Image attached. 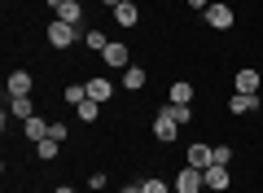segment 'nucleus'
I'll return each mask as SVG.
<instances>
[{
    "instance_id": "obj_10",
    "label": "nucleus",
    "mask_w": 263,
    "mask_h": 193,
    "mask_svg": "<svg viewBox=\"0 0 263 193\" xmlns=\"http://www.w3.org/2000/svg\"><path fill=\"white\" fill-rule=\"evenodd\" d=\"M259 83H263V79H259L254 66H241V71L233 75V88H237V92H254V97H259Z\"/></svg>"
},
{
    "instance_id": "obj_16",
    "label": "nucleus",
    "mask_w": 263,
    "mask_h": 193,
    "mask_svg": "<svg viewBox=\"0 0 263 193\" xmlns=\"http://www.w3.org/2000/svg\"><path fill=\"white\" fill-rule=\"evenodd\" d=\"M9 114H13V119H22V123H27L31 114H35V101H31V97H9Z\"/></svg>"
},
{
    "instance_id": "obj_3",
    "label": "nucleus",
    "mask_w": 263,
    "mask_h": 193,
    "mask_svg": "<svg viewBox=\"0 0 263 193\" xmlns=\"http://www.w3.org/2000/svg\"><path fill=\"white\" fill-rule=\"evenodd\" d=\"M48 9L70 27H84V0H48Z\"/></svg>"
},
{
    "instance_id": "obj_9",
    "label": "nucleus",
    "mask_w": 263,
    "mask_h": 193,
    "mask_svg": "<svg viewBox=\"0 0 263 193\" xmlns=\"http://www.w3.org/2000/svg\"><path fill=\"white\" fill-rule=\"evenodd\" d=\"M84 88H88V97H92V101H101V106L114 101V79H105V75H92Z\"/></svg>"
},
{
    "instance_id": "obj_24",
    "label": "nucleus",
    "mask_w": 263,
    "mask_h": 193,
    "mask_svg": "<svg viewBox=\"0 0 263 193\" xmlns=\"http://www.w3.org/2000/svg\"><path fill=\"white\" fill-rule=\"evenodd\" d=\"M233 163V145H215V163L211 167H228Z\"/></svg>"
},
{
    "instance_id": "obj_4",
    "label": "nucleus",
    "mask_w": 263,
    "mask_h": 193,
    "mask_svg": "<svg viewBox=\"0 0 263 193\" xmlns=\"http://www.w3.org/2000/svg\"><path fill=\"white\" fill-rule=\"evenodd\" d=\"M233 22H237L233 5H224V0H211V9H206V27H215V31H228Z\"/></svg>"
},
{
    "instance_id": "obj_30",
    "label": "nucleus",
    "mask_w": 263,
    "mask_h": 193,
    "mask_svg": "<svg viewBox=\"0 0 263 193\" xmlns=\"http://www.w3.org/2000/svg\"><path fill=\"white\" fill-rule=\"evenodd\" d=\"M53 193H75V189H70V184H57V189Z\"/></svg>"
},
{
    "instance_id": "obj_23",
    "label": "nucleus",
    "mask_w": 263,
    "mask_h": 193,
    "mask_svg": "<svg viewBox=\"0 0 263 193\" xmlns=\"http://www.w3.org/2000/svg\"><path fill=\"white\" fill-rule=\"evenodd\" d=\"M62 97H66V106H79V101L88 97V88H84V83H70V88H66Z\"/></svg>"
},
{
    "instance_id": "obj_8",
    "label": "nucleus",
    "mask_w": 263,
    "mask_h": 193,
    "mask_svg": "<svg viewBox=\"0 0 263 193\" xmlns=\"http://www.w3.org/2000/svg\"><path fill=\"white\" fill-rule=\"evenodd\" d=\"M184 163H189V167H202V171H206V167L215 163V145H202V141H193V145H189V154H184Z\"/></svg>"
},
{
    "instance_id": "obj_13",
    "label": "nucleus",
    "mask_w": 263,
    "mask_h": 193,
    "mask_svg": "<svg viewBox=\"0 0 263 193\" xmlns=\"http://www.w3.org/2000/svg\"><path fill=\"white\" fill-rule=\"evenodd\" d=\"M22 132H27V141H31V145H40V141H44V136H48V123H44V119H40V114H31V119H27V123H22Z\"/></svg>"
},
{
    "instance_id": "obj_25",
    "label": "nucleus",
    "mask_w": 263,
    "mask_h": 193,
    "mask_svg": "<svg viewBox=\"0 0 263 193\" xmlns=\"http://www.w3.org/2000/svg\"><path fill=\"white\" fill-rule=\"evenodd\" d=\"M48 136H53V141H66V136H70V128H66V123H48Z\"/></svg>"
},
{
    "instance_id": "obj_31",
    "label": "nucleus",
    "mask_w": 263,
    "mask_h": 193,
    "mask_svg": "<svg viewBox=\"0 0 263 193\" xmlns=\"http://www.w3.org/2000/svg\"><path fill=\"white\" fill-rule=\"evenodd\" d=\"M171 193H176V189H171Z\"/></svg>"
},
{
    "instance_id": "obj_22",
    "label": "nucleus",
    "mask_w": 263,
    "mask_h": 193,
    "mask_svg": "<svg viewBox=\"0 0 263 193\" xmlns=\"http://www.w3.org/2000/svg\"><path fill=\"white\" fill-rule=\"evenodd\" d=\"M141 193H171V184L162 176H149V180H141Z\"/></svg>"
},
{
    "instance_id": "obj_7",
    "label": "nucleus",
    "mask_w": 263,
    "mask_h": 193,
    "mask_svg": "<svg viewBox=\"0 0 263 193\" xmlns=\"http://www.w3.org/2000/svg\"><path fill=\"white\" fill-rule=\"evenodd\" d=\"M31 88H35L31 71H9V79H5V92L9 97H31Z\"/></svg>"
},
{
    "instance_id": "obj_11",
    "label": "nucleus",
    "mask_w": 263,
    "mask_h": 193,
    "mask_svg": "<svg viewBox=\"0 0 263 193\" xmlns=\"http://www.w3.org/2000/svg\"><path fill=\"white\" fill-rule=\"evenodd\" d=\"M202 180H206L211 193H224L228 184H233V176H228V167H206V171H202Z\"/></svg>"
},
{
    "instance_id": "obj_21",
    "label": "nucleus",
    "mask_w": 263,
    "mask_h": 193,
    "mask_svg": "<svg viewBox=\"0 0 263 193\" xmlns=\"http://www.w3.org/2000/svg\"><path fill=\"white\" fill-rule=\"evenodd\" d=\"M84 44L92 48L97 57H101V53H105V44H110V40H105V31H88V36H84Z\"/></svg>"
},
{
    "instance_id": "obj_18",
    "label": "nucleus",
    "mask_w": 263,
    "mask_h": 193,
    "mask_svg": "<svg viewBox=\"0 0 263 193\" xmlns=\"http://www.w3.org/2000/svg\"><path fill=\"white\" fill-rule=\"evenodd\" d=\"M162 110H167L171 119L180 123V128H189V123H193V110H189V106H180V101H167V106H162Z\"/></svg>"
},
{
    "instance_id": "obj_2",
    "label": "nucleus",
    "mask_w": 263,
    "mask_h": 193,
    "mask_svg": "<svg viewBox=\"0 0 263 193\" xmlns=\"http://www.w3.org/2000/svg\"><path fill=\"white\" fill-rule=\"evenodd\" d=\"M171 189H176V193H202V189H206V180H202V167H180V171H176V180H171Z\"/></svg>"
},
{
    "instance_id": "obj_27",
    "label": "nucleus",
    "mask_w": 263,
    "mask_h": 193,
    "mask_svg": "<svg viewBox=\"0 0 263 193\" xmlns=\"http://www.w3.org/2000/svg\"><path fill=\"white\" fill-rule=\"evenodd\" d=\"M189 9H202V13H206V9H211V0H189Z\"/></svg>"
},
{
    "instance_id": "obj_1",
    "label": "nucleus",
    "mask_w": 263,
    "mask_h": 193,
    "mask_svg": "<svg viewBox=\"0 0 263 193\" xmlns=\"http://www.w3.org/2000/svg\"><path fill=\"white\" fill-rule=\"evenodd\" d=\"M44 40H48V44H53V48H70V44H75V40H79V27H70V22L53 18V22H48V27H44Z\"/></svg>"
},
{
    "instance_id": "obj_26",
    "label": "nucleus",
    "mask_w": 263,
    "mask_h": 193,
    "mask_svg": "<svg viewBox=\"0 0 263 193\" xmlns=\"http://www.w3.org/2000/svg\"><path fill=\"white\" fill-rule=\"evenodd\" d=\"M88 189L101 193V189H105V171H92V176H88Z\"/></svg>"
},
{
    "instance_id": "obj_29",
    "label": "nucleus",
    "mask_w": 263,
    "mask_h": 193,
    "mask_svg": "<svg viewBox=\"0 0 263 193\" xmlns=\"http://www.w3.org/2000/svg\"><path fill=\"white\" fill-rule=\"evenodd\" d=\"M101 5H105V9L114 13V9H119V5H127V0H101Z\"/></svg>"
},
{
    "instance_id": "obj_12",
    "label": "nucleus",
    "mask_w": 263,
    "mask_h": 193,
    "mask_svg": "<svg viewBox=\"0 0 263 193\" xmlns=\"http://www.w3.org/2000/svg\"><path fill=\"white\" fill-rule=\"evenodd\" d=\"M228 110H233V114H250V110H259V97H254V92H233Z\"/></svg>"
},
{
    "instance_id": "obj_28",
    "label": "nucleus",
    "mask_w": 263,
    "mask_h": 193,
    "mask_svg": "<svg viewBox=\"0 0 263 193\" xmlns=\"http://www.w3.org/2000/svg\"><path fill=\"white\" fill-rule=\"evenodd\" d=\"M119 193H141V180H132V184H123Z\"/></svg>"
},
{
    "instance_id": "obj_6",
    "label": "nucleus",
    "mask_w": 263,
    "mask_h": 193,
    "mask_svg": "<svg viewBox=\"0 0 263 193\" xmlns=\"http://www.w3.org/2000/svg\"><path fill=\"white\" fill-rule=\"evenodd\" d=\"M101 62L110 66V71H127V66H132V53H127V44L110 40V44H105V53H101Z\"/></svg>"
},
{
    "instance_id": "obj_17",
    "label": "nucleus",
    "mask_w": 263,
    "mask_h": 193,
    "mask_svg": "<svg viewBox=\"0 0 263 193\" xmlns=\"http://www.w3.org/2000/svg\"><path fill=\"white\" fill-rule=\"evenodd\" d=\"M57 154H62V141H53V136H44V141L35 145V158H40V163H53Z\"/></svg>"
},
{
    "instance_id": "obj_15",
    "label": "nucleus",
    "mask_w": 263,
    "mask_h": 193,
    "mask_svg": "<svg viewBox=\"0 0 263 193\" xmlns=\"http://www.w3.org/2000/svg\"><path fill=\"white\" fill-rule=\"evenodd\" d=\"M145 79H149V75H145V66H127V71H123V88H127V92H141Z\"/></svg>"
},
{
    "instance_id": "obj_20",
    "label": "nucleus",
    "mask_w": 263,
    "mask_h": 193,
    "mask_svg": "<svg viewBox=\"0 0 263 193\" xmlns=\"http://www.w3.org/2000/svg\"><path fill=\"white\" fill-rule=\"evenodd\" d=\"M167 97H171V101H180V106H189V101H193V83H189V79L171 83V92H167Z\"/></svg>"
},
{
    "instance_id": "obj_19",
    "label": "nucleus",
    "mask_w": 263,
    "mask_h": 193,
    "mask_svg": "<svg viewBox=\"0 0 263 193\" xmlns=\"http://www.w3.org/2000/svg\"><path fill=\"white\" fill-rule=\"evenodd\" d=\"M75 110H79V123H97V114H101V101H92V97H84V101H79Z\"/></svg>"
},
{
    "instance_id": "obj_5",
    "label": "nucleus",
    "mask_w": 263,
    "mask_h": 193,
    "mask_svg": "<svg viewBox=\"0 0 263 193\" xmlns=\"http://www.w3.org/2000/svg\"><path fill=\"white\" fill-rule=\"evenodd\" d=\"M180 132H184V128H180V123H176V119H171V114H167V110H158V114H154V136H158V141H162V145H171V141H176V136H180Z\"/></svg>"
},
{
    "instance_id": "obj_14",
    "label": "nucleus",
    "mask_w": 263,
    "mask_h": 193,
    "mask_svg": "<svg viewBox=\"0 0 263 193\" xmlns=\"http://www.w3.org/2000/svg\"><path fill=\"white\" fill-rule=\"evenodd\" d=\"M114 22H119V27H136V22H141V9H136V0L119 5V9H114Z\"/></svg>"
}]
</instances>
